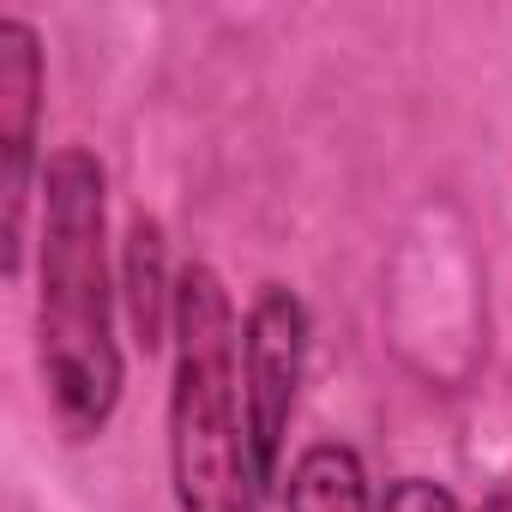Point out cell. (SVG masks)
<instances>
[{"label": "cell", "instance_id": "obj_2", "mask_svg": "<svg viewBox=\"0 0 512 512\" xmlns=\"http://www.w3.org/2000/svg\"><path fill=\"white\" fill-rule=\"evenodd\" d=\"M169 488L181 512H260L266 482L241 404V320L217 266L187 260L169 320Z\"/></svg>", "mask_w": 512, "mask_h": 512}, {"label": "cell", "instance_id": "obj_1", "mask_svg": "<svg viewBox=\"0 0 512 512\" xmlns=\"http://www.w3.org/2000/svg\"><path fill=\"white\" fill-rule=\"evenodd\" d=\"M121 272L109 260V175L85 145H61L37 187V380L55 428L85 446L109 434L121 356Z\"/></svg>", "mask_w": 512, "mask_h": 512}, {"label": "cell", "instance_id": "obj_3", "mask_svg": "<svg viewBox=\"0 0 512 512\" xmlns=\"http://www.w3.org/2000/svg\"><path fill=\"white\" fill-rule=\"evenodd\" d=\"M308 338H314V320L290 284L253 290L241 314V404H247V440L266 488L284 482V446H290V422L308 380Z\"/></svg>", "mask_w": 512, "mask_h": 512}, {"label": "cell", "instance_id": "obj_7", "mask_svg": "<svg viewBox=\"0 0 512 512\" xmlns=\"http://www.w3.org/2000/svg\"><path fill=\"white\" fill-rule=\"evenodd\" d=\"M380 512H464V506L434 476H392L386 494H380Z\"/></svg>", "mask_w": 512, "mask_h": 512}, {"label": "cell", "instance_id": "obj_6", "mask_svg": "<svg viewBox=\"0 0 512 512\" xmlns=\"http://www.w3.org/2000/svg\"><path fill=\"white\" fill-rule=\"evenodd\" d=\"M284 512H380L368 464L344 440H314L284 476Z\"/></svg>", "mask_w": 512, "mask_h": 512}, {"label": "cell", "instance_id": "obj_5", "mask_svg": "<svg viewBox=\"0 0 512 512\" xmlns=\"http://www.w3.org/2000/svg\"><path fill=\"white\" fill-rule=\"evenodd\" d=\"M121 314H127V332L139 338L145 356H157L169 344V320H175V266H169V235L151 211H133L127 217V235H121Z\"/></svg>", "mask_w": 512, "mask_h": 512}, {"label": "cell", "instance_id": "obj_4", "mask_svg": "<svg viewBox=\"0 0 512 512\" xmlns=\"http://www.w3.org/2000/svg\"><path fill=\"white\" fill-rule=\"evenodd\" d=\"M43 127V37L31 19H0V193H7V278H25L31 247V193L43 187L37 157Z\"/></svg>", "mask_w": 512, "mask_h": 512}]
</instances>
